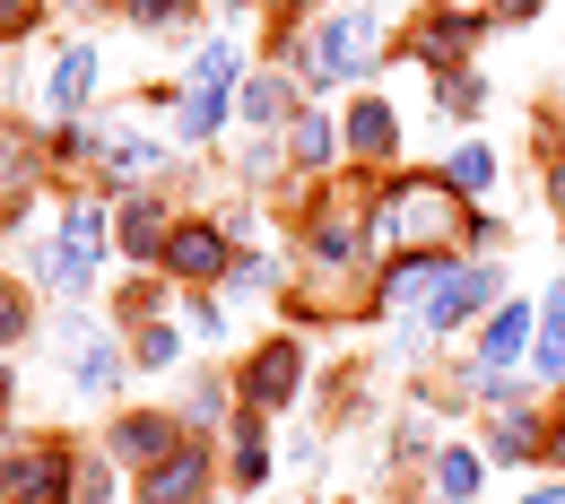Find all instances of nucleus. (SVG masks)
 <instances>
[{"label": "nucleus", "instance_id": "nucleus-4", "mask_svg": "<svg viewBox=\"0 0 565 504\" xmlns=\"http://www.w3.org/2000/svg\"><path fill=\"white\" fill-rule=\"evenodd\" d=\"M0 504H78V461L62 443H35L0 470Z\"/></svg>", "mask_w": 565, "mask_h": 504}, {"label": "nucleus", "instance_id": "nucleus-15", "mask_svg": "<svg viewBox=\"0 0 565 504\" xmlns=\"http://www.w3.org/2000/svg\"><path fill=\"white\" fill-rule=\"evenodd\" d=\"M531 452H540V418L513 400V409L488 427V461H504V470H513V461H531Z\"/></svg>", "mask_w": 565, "mask_h": 504}, {"label": "nucleus", "instance_id": "nucleus-24", "mask_svg": "<svg viewBox=\"0 0 565 504\" xmlns=\"http://www.w3.org/2000/svg\"><path fill=\"white\" fill-rule=\"evenodd\" d=\"M331 148H340V131L322 122V114H296V131H287V157L313 174V165H331Z\"/></svg>", "mask_w": 565, "mask_h": 504}, {"label": "nucleus", "instance_id": "nucleus-20", "mask_svg": "<svg viewBox=\"0 0 565 504\" xmlns=\"http://www.w3.org/2000/svg\"><path fill=\"white\" fill-rule=\"evenodd\" d=\"M470 44H479V18H452V9H435V18H426V35H418L426 62H461Z\"/></svg>", "mask_w": 565, "mask_h": 504}, {"label": "nucleus", "instance_id": "nucleus-13", "mask_svg": "<svg viewBox=\"0 0 565 504\" xmlns=\"http://www.w3.org/2000/svg\"><path fill=\"white\" fill-rule=\"evenodd\" d=\"M174 443H183V427H174V418H157V409H131V418L114 427V452H122V461H166Z\"/></svg>", "mask_w": 565, "mask_h": 504}, {"label": "nucleus", "instance_id": "nucleus-21", "mask_svg": "<svg viewBox=\"0 0 565 504\" xmlns=\"http://www.w3.org/2000/svg\"><path fill=\"white\" fill-rule=\"evenodd\" d=\"M313 253H322V261H356V253H374V226L356 235V217L331 210V217H313Z\"/></svg>", "mask_w": 565, "mask_h": 504}, {"label": "nucleus", "instance_id": "nucleus-9", "mask_svg": "<svg viewBox=\"0 0 565 504\" xmlns=\"http://www.w3.org/2000/svg\"><path fill=\"white\" fill-rule=\"evenodd\" d=\"M105 244H114V217L96 210V201H78V210L62 217V261H71V288H87V279H96Z\"/></svg>", "mask_w": 565, "mask_h": 504}, {"label": "nucleus", "instance_id": "nucleus-36", "mask_svg": "<svg viewBox=\"0 0 565 504\" xmlns=\"http://www.w3.org/2000/svg\"><path fill=\"white\" fill-rule=\"evenodd\" d=\"M522 504H565V487H540V496H522Z\"/></svg>", "mask_w": 565, "mask_h": 504}, {"label": "nucleus", "instance_id": "nucleus-3", "mask_svg": "<svg viewBox=\"0 0 565 504\" xmlns=\"http://www.w3.org/2000/svg\"><path fill=\"white\" fill-rule=\"evenodd\" d=\"M495 288H504V270H488V261H452V270H444V288L426 296L418 331H461V322L495 313Z\"/></svg>", "mask_w": 565, "mask_h": 504}, {"label": "nucleus", "instance_id": "nucleus-26", "mask_svg": "<svg viewBox=\"0 0 565 504\" xmlns=\"http://www.w3.org/2000/svg\"><path fill=\"white\" fill-rule=\"evenodd\" d=\"M140 365H148V374L183 365V331H174V322H140Z\"/></svg>", "mask_w": 565, "mask_h": 504}, {"label": "nucleus", "instance_id": "nucleus-16", "mask_svg": "<svg viewBox=\"0 0 565 504\" xmlns=\"http://www.w3.org/2000/svg\"><path fill=\"white\" fill-rule=\"evenodd\" d=\"M157 165H166V148L140 140V131H114V140H105V174H114V183H148Z\"/></svg>", "mask_w": 565, "mask_h": 504}, {"label": "nucleus", "instance_id": "nucleus-6", "mask_svg": "<svg viewBox=\"0 0 565 504\" xmlns=\"http://www.w3.org/2000/svg\"><path fill=\"white\" fill-rule=\"evenodd\" d=\"M305 392V357L287 348V340H270V348H253V365H244V409L262 418V409H287Z\"/></svg>", "mask_w": 565, "mask_h": 504}, {"label": "nucleus", "instance_id": "nucleus-27", "mask_svg": "<svg viewBox=\"0 0 565 504\" xmlns=\"http://www.w3.org/2000/svg\"><path fill=\"white\" fill-rule=\"evenodd\" d=\"M235 71H244V53H235V35H210V44H201V87H226Z\"/></svg>", "mask_w": 565, "mask_h": 504}, {"label": "nucleus", "instance_id": "nucleus-14", "mask_svg": "<svg viewBox=\"0 0 565 504\" xmlns=\"http://www.w3.org/2000/svg\"><path fill=\"white\" fill-rule=\"evenodd\" d=\"M226 96H235V87H201V78H192V87H183V105H174V140L201 148L217 122H226Z\"/></svg>", "mask_w": 565, "mask_h": 504}, {"label": "nucleus", "instance_id": "nucleus-34", "mask_svg": "<svg viewBox=\"0 0 565 504\" xmlns=\"http://www.w3.org/2000/svg\"><path fill=\"white\" fill-rule=\"evenodd\" d=\"M18 26H35V0H0V35H18Z\"/></svg>", "mask_w": 565, "mask_h": 504}, {"label": "nucleus", "instance_id": "nucleus-19", "mask_svg": "<svg viewBox=\"0 0 565 504\" xmlns=\"http://www.w3.org/2000/svg\"><path fill=\"white\" fill-rule=\"evenodd\" d=\"M287 114H296V78L287 71L244 78V122H287Z\"/></svg>", "mask_w": 565, "mask_h": 504}, {"label": "nucleus", "instance_id": "nucleus-23", "mask_svg": "<svg viewBox=\"0 0 565 504\" xmlns=\"http://www.w3.org/2000/svg\"><path fill=\"white\" fill-rule=\"evenodd\" d=\"M531 365H540L548 383H565V279L548 288V322H540V340H531Z\"/></svg>", "mask_w": 565, "mask_h": 504}, {"label": "nucleus", "instance_id": "nucleus-12", "mask_svg": "<svg viewBox=\"0 0 565 504\" xmlns=\"http://www.w3.org/2000/svg\"><path fill=\"white\" fill-rule=\"evenodd\" d=\"M522 348H531V304L513 296V304H495L488 331H479V365H522Z\"/></svg>", "mask_w": 565, "mask_h": 504}, {"label": "nucleus", "instance_id": "nucleus-33", "mask_svg": "<svg viewBox=\"0 0 565 504\" xmlns=\"http://www.w3.org/2000/svg\"><path fill=\"white\" fill-rule=\"evenodd\" d=\"M192 331H201V340H217V331H226V313H217L210 296H192Z\"/></svg>", "mask_w": 565, "mask_h": 504}, {"label": "nucleus", "instance_id": "nucleus-25", "mask_svg": "<svg viewBox=\"0 0 565 504\" xmlns=\"http://www.w3.org/2000/svg\"><path fill=\"white\" fill-rule=\"evenodd\" d=\"M435 487H444L452 504H470V487H479V452H452V443H444V452H435Z\"/></svg>", "mask_w": 565, "mask_h": 504}, {"label": "nucleus", "instance_id": "nucleus-32", "mask_svg": "<svg viewBox=\"0 0 565 504\" xmlns=\"http://www.w3.org/2000/svg\"><path fill=\"white\" fill-rule=\"evenodd\" d=\"M114 496V470L105 461H78V504H105Z\"/></svg>", "mask_w": 565, "mask_h": 504}, {"label": "nucleus", "instance_id": "nucleus-31", "mask_svg": "<svg viewBox=\"0 0 565 504\" xmlns=\"http://www.w3.org/2000/svg\"><path fill=\"white\" fill-rule=\"evenodd\" d=\"M131 18H140V26H183L192 0H131Z\"/></svg>", "mask_w": 565, "mask_h": 504}, {"label": "nucleus", "instance_id": "nucleus-7", "mask_svg": "<svg viewBox=\"0 0 565 504\" xmlns=\"http://www.w3.org/2000/svg\"><path fill=\"white\" fill-rule=\"evenodd\" d=\"M166 270H174V279H217V270H235L226 226H210V217H183V226L166 235Z\"/></svg>", "mask_w": 565, "mask_h": 504}, {"label": "nucleus", "instance_id": "nucleus-30", "mask_svg": "<svg viewBox=\"0 0 565 504\" xmlns=\"http://www.w3.org/2000/svg\"><path fill=\"white\" fill-rule=\"evenodd\" d=\"M26 322H35V313H26V296L0 279V348H9V340H26Z\"/></svg>", "mask_w": 565, "mask_h": 504}, {"label": "nucleus", "instance_id": "nucleus-37", "mask_svg": "<svg viewBox=\"0 0 565 504\" xmlns=\"http://www.w3.org/2000/svg\"><path fill=\"white\" fill-rule=\"evenodd\" d=\"M548 183H557V210H565V165H557V174H548Z\"/></svg>", "mask_w": 565, "mask_h": 504}, {"label": "nucleus", "instance_id": "nucleus-2", "mask_svg": "<svg viewBox=\"0 0 565 504\" xmlns=\"http://www.w3.org/2000/svg\"><path fill=\"white\" fill-rule=\"evenodd\" d=\"M452 226H470L452 183H401V192L383 201V217H374V235H409L418 253L435 244V235H452Z\"/></svg>", "mask_w": 565, "mask_h": 504}, {"label": "nucleus", "instance_id": "nucleus-10", "mask_svg": "<svg viewBox=\"0 0 565 504\" xmlns=\"http://www.w3.org/2000/svg\"><path fill=\"white\" fill-rule=\"evenodd\" d=\"M96 78H105L96 44H71L62 71H53V87H44V105H53V114H87V105H96Z\"/></svg>", "mask_w": 565, "mask_h": 504}, {"label": "nucleus", "instance_id": "nucleus-1", "mask_svg": "<svg viewBox=\"0 0 565 504\" xmlns=\"http://www.w3.org/2000/svg\"><path fill=\"white\" fill-rule=\"evenodd\" d=\"M296 62L313 87H331V78H374L383 62V18L374 9H331V18H313V35L296 44Z\"/></svg>", "mask_w": 565, "mask_h": 504}, {"label": "nucleus", "instance_id": "nucleus-29", "mask_svg": "<svg viewBox=\"0 0 565 504\" xmlns=\"http://www.w3.org/2000/svg\"><path fill=\"white\" fill-rule=\"evenodd\" d=\"M18 183H35V148L18 131H0V192H18Z\"/></svg>", "mask_w": 565, "mask_h": 504}, {"label": "nucleus", "instance_id": "nucleus-11", "mask_svg": "<svg viewBox=\"0 0 565 504\" xmlns=\"http://www.w3.org/2000/svg\"><path fill=\"white\" fill-rule=\"evenodd\" d=\"M340 140L356 148V157H401V114L383 105V96H356L349 105V131Z\"/></svg>", "mask_w": 565, "mask_h": 504}, {"label": "nucleus", "instance_id": "nucleus-22", "mask_svg": "<svg viewBox=\"0 0 565 504\" xmlns=\"http://www.w3.org/2000/svg\"><path fill=\"white\" fill-rule=\"evenodd\" d=\"M71 383L87 392V400H96V392H114V383H122V348H114V340H87V348L71 357Z\"/></svg>", "mask_w": 565, "mask_h": 504}, {"label": "nucleus", "instance_id": "nucleus-35", "mask_svg": "<svg viewBox=\"0 0 565 504\" xmlns=\"http://www.w3.org/2000/svg\"><path fill=\"white\" fill-rule=\"evenodd\" d=\"M495 18H540V0H488Z\"/></svg>", "mask_w": 565, "mask_h": 504}, {"label": "nucleus", "instance_id": "nucleus-8", "mask_svg": "<svg viewBox=\"0 0 565 504\" xmlns=\"http://www.w3.org/2000/svg\"><path fill=\"white\" fill-rule=\"evenodd\" d=\"M444 270H452V253H444V244H426V253H409V261H392V270H383L374 304H392V313H409V304H418V313H426V296L444 288Z\"/></svg>", "mask_w": 565, "mask_h": 504}, {"label": "nucleus", "instance_id": "nucleus-38", "mask_svg": "<svg viewBox=\"0 0 565 504\" xmlns=\"http://www.w3.org/2000/svg\"><path fill=\"white\" fill-rule=\"evenodd\" d=\"M548 452H557V461H565V418H557V443H548Z\"/></svg>", "mask_w": 565, "mask_h": 504}, {"label": "nucleus", "instance_id": "nucleus-28", "mask_svg": "<svg viewBox=\"0 0 565 504\" xmlns=\"http://www.w3.org/2000/svg\"><path fill=\"white\" fill-rule=\"evenodd\" d=\"M435 96H444V105H452V114L470 122V114L488 105V78H479V71H452V78H444V87H435Z\"/></svg>", "mask_w": 565, "mask_h": 504}, {"label": "nucleus", "instance_id": "nucleus-5", "mask_svg": "<svg viewBox=\"0 0 565 504\" xmlns=\"http://www.w3.org/2000/svg\"><path fill=\"white\" fill-rule=\"evenodd\" d=\"M210 496V443H174L166 461H148L140 504H201Z\"/></svg>", "mask_w": 565, "mask_h": 504}, {"label": "nucleus", "instance_id": "nucleus-18", "mask_svg": "<svg viewBox=\"0 0 565 504\" xmlns=\"http://www.w3.org/2000/svg\"><path fill=\"white\" fill-rule=\"evenodd\" d=\"M444 183H452L461 201H479V192L495 183V148H488V140H461L452 157H444Z\"/></svg>", "mask_w": 565, "mask_h": 504}, {"label": "nucleus", "instance_id": "nucleus-39", "mask_svg": "<svg viewBox=\"0 0 565 504\" xmlns=\"http://www.w3.org/2000/svg\"><path fill=\"white\" fill-rule=\"evenodd\" d=\"M0 392H9V365H0Z\"/></svg>", "mask_w": 565, "mask_h": 504}, {"label": "nucleus", "instance_id": "nucleus-17", "mask_svg": "<svg viewBox=\"0 0 565 504\" xmlns=\"http://www.w3.org/2000/svg\"><path fill=\"white\" fill-rule=\"evenodd\" d=\"M166 235H174V217L157 210V201H131V217H122V253H131V261H166Z\"/></svg>", "mask_w": 565, "mask_h": 504}]
</instances>
